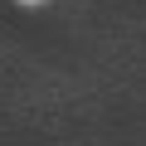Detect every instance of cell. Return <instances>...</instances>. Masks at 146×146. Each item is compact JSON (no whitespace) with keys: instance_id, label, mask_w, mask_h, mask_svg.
Masks as SVG:
<instances>
[{"instance_id":"obj_1","label":"cell","mask_w":146,"mask_h":146,"mask_svg":"<svg viewBox=\"0 0 146 146\" xmlns=\"http://www.w3.org/2000/svg\"><path fill=\"white\" fill-rule=\"evenodd\" d=\"M20 5H39V0H20Z\"/></svg>"}]
</instances>
